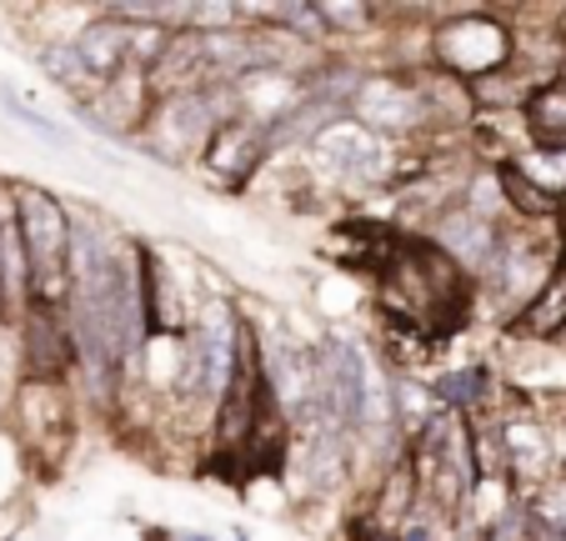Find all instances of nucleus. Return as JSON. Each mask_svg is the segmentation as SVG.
I'll return each mask as SVG.
<instances>
[{"label":"nucleus","instance_id":"obj_1","mask_svg":"<svg viewBox=\"0 0 566 541\" xmlns=\"http://www.w3.org/2000/svg\"><path fill=\"white\" fill-rule=\"evenodd\" d=\"M15 236L25 256V301L31 306H71L75 291V221L65 216L61 196L45 186H11Z\"/></svg>","mask_w":566,"mask_h":541},{"label":"nucleus","instance_id":"obj_2","mask_svg":"<svg viewBox=\"0 0 566 541\" xmlns=\"http://www.w3.org/2000/svg\"><path fill=\"white\" fill-rule=\"evenodd\" d=\"M512 51H516L512 31H506L502 21H492V15H457V21H447L437 31V41H431L437 65L447 75H457V81H467V85L506 71Z\"/></svg>","mask_w":566,"mask_h":541},{"label":"nucleus","instance_id":"obj_3","mask_svg":"<svg viewBox=\"0 0 566 541\" xmlns=\"http://www.w3.org/2000/svg\"><path fill=\"white\" fill-rule=\"evenodd\" d=\"M316 376H321V392L332 396L336 416L346 422V431H361L371 422V396H376L361 341L342 336V331H326L316 346Z\"/></svg>","mask_w":566,"mask_h":541},{"label":"nucleus","instance_id":"obj_4","mask_svg":"<svg viewBox=\"0 0 566 541\" xmlns=\"http://www.w3.org/2000/svg\"><path fill=\"white\" fill-rule=\"evenodd\" d=\"M316 156L346 180V186H391L396 170H401V156H386V136L361 121H336L326 126L316 141Z\"/></svg>","mask_w":566,"mask_h":541},{"label":"nucleus","instance_id":"obj_5","mask_svg":"<svg viewBox=\"0 0 566 541\" xmlns=\"http://www.w3.org/2000/svg\"><path fill=\"white\" fill-rule=\"evenodd\" d=\"M271 150L276 146H271V131L261 126V121L235 116L211 131V141H206V150H201V170L221 191H247L251 176L271 160Z\"/></svg>","mask_w":566,"mask_h":541},{"label":"nucleus","instance_id":"obj_6","mask_svg":"<svg viewBox=\"0 0 566 541\" xmlns=\"http://www.w3.org/2000/svg\"><path fill=\"white\" fill-rule=\"evenodd\" d=\"M21 356H25V382H65L75 366V341H71V316L55 306H31L25 301L21 316Z\"/></svg>","mask_w":566,"mask_h":541},{"label":"nucleus","instance_id":"obj_7","mask_svg":"<svg viewBox=\"0 0 566 541\" xmlns=\"http://www.w3.org/2000/svg\"><path fill=\"white\" fill-rule=\"evenodd\" d=\"M352 121H361V126L386 136V131H411L431 116L417 91V75H366L352 101Z\"/></svg>","mask_w":566,"mask_h":541},{"label":"nucleus","instance_id":"obj_8","mask_svg":"<svg viewBox=\"0 0 566 541\" xmlns=\"http://www.w3.org/2000/svg\"><path fill=\"white\" fill-rule=\"evenodd\" d=\"M502 236H506L502 226L476 216L471 206H447V211L437 216V226H431V241H437L471 281H481L492 271L496 251H502Z\"/></svg>","mask_w":566,"mask_h":541},{"label":"nucleus","instance_id":"obj_9","mask_svg":"<svg viewBox=\"0 0 566 541\" xmlns=\"http://www.w3.org/2000/svg\"><path fill=\"white\" fill-rule=\"evenodd\" d=\"M136 256V281H140V316H146V336H191V321H186V301L176 291L171 271L150 251L146 241H130Z\"/></svg>","mask_w":566,"mask_h":541},{"label":"nucleus","instance_id":"obj_10","mask_svg":"<svg viewBox=\"0 0 566 541\" xmlns=\"http://www.w3.org/2000/svg\"><path fill=\"white\" fill-rule=\"evenodd\" d=\"M522 126L536 156H562L566 150V81H536L522 101Z\"/></svg>","mask_w":566,"mask_h":541},{"label":"nucleus","instance_id":"obj_11","mask_svg":"<svg viewBox=\"0 0 566 541\" xmlns=\"http://www.w3.org/2000/svg\"><path fill=\"white\" fill-rule=\"evenodd\" d=\"M492 176H496V186H502L506 211H516L522 221H562L566 196L546 191V180H536L522 160H496Z\"/></svg>","mask_w":566,"mask_h":541},{"label":"nucleus","instance_id":"obj_12","mask_svg":"<svg viewBox=\"0 0 566 541\" xmlns=\"http://www.w3.org/2000/svg\"><path fill=\"white\" fill-rule=\"evenodd\" d=\"M75 51H81V61L91 65L96 85L116 81L120 71H130V25L116 21V15H101V21L75 31Z\"/></svg>","mask_w":566,"mask_h":541},{"label":"nucleus","instance_id":"obj_13","mask_svg":"<svg viewBox=\"0 0 566 541\" xmlns=\"http://www.w3.org/2000/svg\"><path fill=\"white\" fill-rule=\"evenodd\" d=\"M427 392H431V402L447 406V412L476 416V412H486V406H492L496 382H492V366L471 361V366H451V372H437V376L427 382Z\"/></svg>","mask_w":566,"mask_h":541},{"label":"nucleus","instance_id":"obj_14","mask_svg":"<svg viewBox=\"0 0 566 541\" xmlns=\"http://www.w3.org/2000/svg\"><path fill=\"white\" fill-rule=\"evenodd\" d=\"M35 61H41V71L51 75L55 85H65V91H75L81 101H91L101 91L96 75H91V65L81 61V51H75V41H45L41 51H35Z\"/></svg>","mask_w":566,"mask_h":541},{"label":"nucleus","instance_id":"obj_15","mask_svg":"<svg viewBox=\"0 0 566 541\" xmlns=\"http://www.w3.org/2000/svg\"><path fill=\"white\" fill-rule=\"evenodd\" d=\"M381 336H386V351H391V361L401 366V376L421 372V366L437 356V336H427V331L411 326V321H386L381 316Z\"/></svg>","mask_w":566,"mask_h":541},{"label":"nucleus","instance_id":"obj_16","mask_svg":"<svg viewBox=\"0 0 566 541\" xmlns=\"http://www.w3.org/2000/svg\"><path fill=\"white\" fill-rule=\"evenodd\" d=\"M0 106L11 111V121H21L25 131H35V136H41V141H55V146H65V141H71L61 126H55V121H45L35 106H25V101L15 96V91H0Z\"/></svg>","mask_w":566,"mask_h":541},{"label":"nucleus","instance_id":"obj_17","mask_svg":"<svg viewBox=\"0 0 566 541\" xmlns=\"http://www.w3.org/2000/svg\"><path fill=\"white\" fill-rule=\"evenodd\" d=\"M481 541H536L532 537V507H526V497L516 501L506 517H496L492 527L481 531Z\"/></svg>","mask_w":566,"mask_h":541},{"label":"nucleus","instance_id":"obj_18","mask_svg":"<svg viewBox=\"0 0 566 541\" xmlns=\"http://www.w3.org/2000/svg\"><path fill=\"white\" fill-rule=\"evenodd\" d=\"M321 11H326V25H332V35H356L366 21H371V6H336V0H326Z\"/></svg>","mask_w":566,"mask_h":541},{"label":"nucleus","instance_id":"obj_19","mask_svg":"<svg viewBox=\"0 0 566 541\" xmlns=\"http://www.w3.org/2000/svg\"><path fill=\"white\" fill-rule=\"evenodd\" d=\"M562 81H566V75H562Z\"/></svg>","mask_w":566,"mask_h":541}]
</instances>
